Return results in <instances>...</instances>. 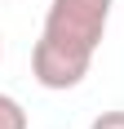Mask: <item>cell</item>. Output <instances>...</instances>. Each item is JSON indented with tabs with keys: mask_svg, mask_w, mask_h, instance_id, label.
Here are the masks:
<instances>
[{
	"mask_svg": "<svg viewBox=\"0 0 124 129\" xmlns=\"http://www.w3.org/2000/svg\"><path fill=\"white\" fill-rule=\"evenodd\" d=\"M111 22V0H49L44 31L31 49V76L40 89H75L93 67Z\"/></svg>",
	"mask_w": 124,
	"mask_h": 129,
	"instance_id": "1",
	"label": "cell"
},
{
	"mask_svg": "<svg viewBox=\"0 0 124 129\" xmlns=\"http://www.w3.org/2000/svg\"><path fill=\"white\" fill-rule=\"evenodd\" d=\"M0 129H27V111L18 98H9V93H0Z\"/></svg>",
	"mask_w": 124,
	"mask_h": 129,
	"instance_id": "2",
	"label": "cell"
},
{
	"mask_svg": "<svg viewBox=\"0 0 124 129\" xmlns=\"http://www.w3.org/2000/svg\"><path fill=\"white\" fill-rule=\"evenodd\" d=\"M89 129H124V111H102Z\"/></svg>",
	"mask_w": 124,
	"mask_h": 129,
	"instance_id": "3",
	"label": "cell"
},
{
	"mask_svg": "<svg viewBox=\"0 0 124 129\" xmlns=\"http://www.w3.org/2000/svg\"><path fill=\"white\" fill-rule=\"evenodd\" d=\"M0 58H5V45H0Z\"/></svg>",
	"mask_w": 124,
	"mask_h": 129,
	"instance_id": "4",
	"label": "cell"
}]
</instances>
